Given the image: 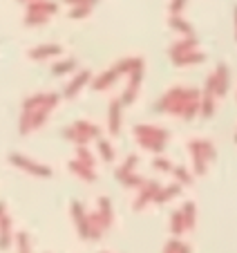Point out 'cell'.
Listing matches in <instances>:
<instances>
[{
	"label": "cell",
	"mask_w": 237,
	"mask_h": 253,
	"mask_svg": "<svg viewBox=\"0 0 237 253\" xmlns=\"http://www.w3.org/2000/svg\"><path fill=\"white\" fill-rule=\"evenodd\" d=\"M56 11H58V5L52 2V0H34V2H29V7H27V18H25V23L27 25H43V23H47Z\"/></svg>",
	"instance_id": "cell-1"
},
{
	"label": "cell",
	"mask_w": 237,
	"mask_h": 253,
	"mask_svg": "<svg viewBox=\"0 0 237 253\" xmlns=\"http://www.w3.org/2000/svg\"><path fill=\"white\" fill-rule=\"evenodd\" d=\"M23 2H34V0H23Z\"/></svg>",
	"instance_id": "cell-15"
},
{
	"label": "cell",
	"mask_w": 237,
	"mask_h": 253,
	"mask_svg": "<svg viewBox=\"0 0 237 253\" xmlns=\"http://www.w3.org/2000/svg\"><path fill=\"white\" fill-rule=\"evenodd\" d=\"M186 2H188V0H172V2H170V14L172 16H179L181 9L186 7Z\"/></svg>",
	"instance_id": "cell-11"
},
{
	"label": "cell",
	"mask_w": 237,
	"mask_h": 253,
	"mask_svg": "<svg viewBox=\"0 0 237 253\" xmlns=\"http://www.w3.org/2000/svg\"><path fill=\"white\" fill-rule=\"evenodd\" d=\"M74 67H76V61H74V58H67V61L56 63V65L52 67V72L56 74V77H61V74H67V72H72Z\"/></svg>",
	"instance_id": "cell-8"
},
{
	"label": "cell",
	"mask_w": 237,
	"mask_h": 253,
	"mask_svg": "<svg viewBox=\"0 0 237 253\" xmlns=\"http://www.w3.org/2000/svg\"><path fill=\"white\" fill-rule=\"evenodd\" d=\"M108 119H110V132L117 134L118 132V124H121V103H118V101H112L110 112H108Z\"/></svg>",
	"instance_id": "cell-4"
},
{
	"label": "cell",
	"mask_w": 237,
	"mask_h": 253,
	"mask_svg": "<svg viewBox=\"0 0 237 253\" xmlns=\"http://www.w3.org/2000/svg\"><path fill=\"white\" fill-rule=\"evenodd\" d=\"M87 81H90V72H79V74H76V77H74V81H72L70 85H67V90H65V96H74L76 92L81 90V87L85 85Z\"/></svg>",
	"instance_id": "cell-5"
},
{
	"label": "cell",
	"mask_w": 237,
	"mask_h": 253,
	"mask_svg": "<svg viewBox=\"0 0 237 253\" xmlns=\"http://www.w3.org/2000/svg\"><path fill=\"white\" fill-rule=\"evenodd\" d=\"M170 27L181 34H193V27L186 20H181V16H170Z\"/></svg>",
	"instance_id": "cell-9"
},
{
	"label": "cell",
	"mask_w": 237,
	"mask_h": 253,
	"mask_svg": "<svg viewBox=\"0 0 237 253\" xmlns=\"http://www.w3.org/2000/svg\"><path fill=\"white\" fill-rule=\"evenodd\" d=\"M65 5H72V7H79V5H85V7H92V5H96L99 0H63Z\"/></svg>",
	"instance_id": "cell-12"
},
{
	"label": "cell",
	"mask_w": 237,
	"mask_h": 253,
	"mask_svg": "<svg viewBox=\"0 0 237 253\" xmlns=\"http://www.w3.org/2000/svg\"><path fill=\"white\" fill-rule=\"evenodd\" d=\"M195 47H197V41H195V39H186V41H179V43H175V45H172L170 54H172V56H179V54L193 52Z\"/></svg>",
	"instance_id": "cell-7"
},
{
	"label": "cell",
	"mask_w": 237,
	"mask_h": 253,
	"mask_svg": "<svg viewBox=\"0 0 237 253\" xmlns=\"http://www.w3.org/2000/svg\"><path fill=\"white\" fill-rule=\"evenodd\" d=\"M61 45H40V47H34L29 52V58H36V61H43V58H52L56 54H61Z\"/></svg>",
	"instance_id": "cell-3"
},
{
	"label": "cell",
	"mask_w": 237,
	"mask_h": 253,
	"mask_svg": "<svg viewBox=\"0 0 237 253\" xmlns=\"http://www.w3.org/2000/svg\"><path fill=\"white\" fill-rule=\"evenodd\" d=\"M90 9H92V7H85V5L72 7V9H70V18H76V20H79V18H85V16L90 14Z\"/></svg>",
	"instance_id": "cell-10"
},
{
	"label": "cell",
	"mask_w": 237,
	"mask_h": 253,
	"mask_svg": "<svg viewBox=\"0 0 237 253\" xmlns=\"http://www.w3.org/2000/svg\"><path fill=\"white\" fill-rule=\"evenodd\" d=\"M101 153H103L108 159H112V148H110V146H108L105 141H101Z\"/></svg>",
	"instance_id": "cell-13"
},
{
	"label": "cell",
	"mask_w": 237,
	"mask_h": 253,
	"mask_svg": "<svg viewBox=\"0 0 237 253\" xmlns=\"http://www.w3.org/2000/svg\"><path fill=\"white\" fill-rule=\"evenodd\" d=\"M134 134L139 137V143L146 146V148H150V150H161L163 141H166V137H168L166 130L152 128V126H137V128H134Z\"/></svg>",
	"instance_id": "cell-2"
},
{
	"label": "cell",
	"mask_w": 237,
	"mask_h": 253,
	"mask_svg": "<svg viewBox=\"0 0 237 253\" xmlns=\"http://www.w3.org/2000/svg\"><path fill=\"white\" fill-rule=\"evenodd\" d=\"M235 27H237V7H235Z\"/></svg>",
	"instance_id": "cell-14"
},
{
	"label": "cell",
	"mask_w": 237,
	"mask_h": 253,
	"mask_svg": "<svg viewBox=\"0 0 237 253\" xmlns=\"http://www.w3.org/2000/svg\"><path fill=\"white\" fill-rule=\"evenodd\" d=\"M204 54L201 52H186V54H179V56H172V61L177 63V65H188V63H201L204 61Z\"/></svg>",
	"instance_id": "cell-6"
}]
</instances>
